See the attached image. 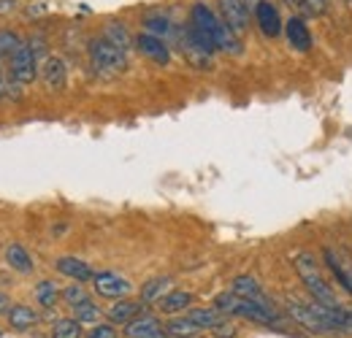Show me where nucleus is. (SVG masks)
Instances as JSON below:
<instances>
[{
	"label": "nucleus",
	"instance_id": "2eb2a0df",
	"mask_svg": "<svg viewBox=\"0 0 352 338\" xmlns=\"http://www.w3.org/2000/svg\"><path fill=\"white\" fill-rule=\"evenodd\" d=\"M141 311H144V303H138V300H122L120 297V303H114L109 308V319L117 322V325H128L133 317H138Z\"/></svg>",
	"mask_w": 352,
	"mask_h": 338
},
{
	"label": "nucleus",
	"instance_id": "4468645a",
	"mask_svg": "<svg viewBox=\"0 0 352 338\" xmlns=\"http://www.w3.org/2000/svg\"><path fill=\"white\" fill-rule=\"evenodd\" d=\"M155 330H160V319L155 314H144V311L138 317H133L131 322L125 325V336L128 338H146Z\"/></svg>",
	"mask_w": 352,
	"mask_h": 338
},
{
	"label": "nucleus",
	"instance_id": "6ab92c4d",
	"mask_svg": "<svg viewBox=\"0 0 352 338\" xmlns=\"http://www.w3.org/2000/svg\"><path fill=\"white\" fill-rule=\"evenodd\" d=\"M166 293H171V279H166V276L152 279L141 287V303H157Z\"/></svg>",
	"mask_w": 352,
	"mask_h": 338
},
{
	"label": "nucleus",
	"instance_id": "6e6552de",
	"mask_svg": "<svg viewBox=\"0 0 352 338\" xmlns=\"http://www.w3.org/2000/svg\"><path fill=\"white\" fill-rule=\"evenodd\" d=\"M92 284H95V293H98V295H103V297H125L133 290L131 282H128L125 276L114 273V271H103V273H95Z\"/></svg>",
	"mask_w": 352,
	"mask_h": 338
},
{
	"label": "nucleus",
	"instance_id": "393cba45",
	"mask_svg": "<svg viewBox=\"0 0 352 338\" xmlns=\"http://www.w3.org/2000/svg\"><path fill=\"white\" fill-rule=\"evenodd\" d=\"M103 38H109V41L114 43V46H120V49H128L133 43V38L128 36V30L120 25V22H111L109 27H106V36Z\"/></svg>",
	"mask_w": 352,
	"mask_h": 338
},
{
	"label": "nucleus",
	"instance_id": "f8f14e48",
	"mask_svg": "<svg viewBox=\"0 0 352 338\" xmlns=\"http://www.w3.org/2000/svg\"><path fill=\"white\" fill-rule=\"evenodd\" d=\"M57 271L63 276L74 279V282H89V279H95V271L89 268L85 260H79V257H60L57 260Z\"/></svg>",
	"mask_w": 352,
	"mask_h": 338
},
{
	"label": "nucleus",
	"instance_id": "dca6fc26",
	"mask_svg": "<svg viewBox=\"0 0 352 338\" xmlns=\"http://www.w3.org/2000/svg\"><path fill=\"white\" fill-rule=\"evenodd\" d=\"M8 325H11L14 330H30L33 325H38V314H36L30 306L16 303V306H11V311H8Z\"/></svg>",
	"mask_w": 352,
	"mask_h": 338
},
{
	"label": "nucleus",
	"instance_id": "0eeeda50",
	"mask_svg": "<svg viewBox=\"0 0 352 338\" xmlns=\"http://www.w3.org/2000/svg\"><path fill=\"white\" fill-rule=\"evenodd\" d=\"M133 43H135V49H138L144 57H149L152 63H157V65H168V63H171V49H168L166 38H160V36H155V33H141Z\"/></svg>",
	"mask_w": 352,
	"mask_h": 338
},
{
	"label": "nucleus",
	"instance_id": "c9c22d12",
	"mask_svg": "<svg viewBox=\"0 0 352 338\" xmlns=\"http://www.w3.org/2000/svg\"><path fill=\"white\" fill-rule=\"evenodd\" d=\"M285 3H287L290 8H304V5H307V0H285Z\"/></svg>",
	"mask_w": 352,
	"mask_h": 338
},
{
	"label": "nucleus",
	"instance_id": "b1692460",
	"mask_svg": "<svg viewBox=\"0 0 352 338\" xmlns=\"http://www.w3.org/2000/svg\"><path fill=\"white\" fill-rule=\"evenodd\" d=\"M166 333L168 336H179V338H192L198 336L201 330L187 319V317H182V319H174V322H168V328H166Z\"/></svg>",
	"mask_w": 352,
	"mask_h": 338
},
{
	"label": "nucleus",
	"instance_id": "20e7f679",
	"mask_svg": "<svg viewBox=\"0 0 352 338\" xmlns=\"http://www.w3.org/2000/svg\"><path fill=\"white\" fill-rule=\"evenodd\" d=\"M287 314H290V319H293L296 325L307 328V330H311V333H333L331 325L325 322V317L320 314V308H317L314 300H311V303L287 300Z\"/></svg>",
	"mask_w": 352,
	"mask_h": 338
},
{
	"label": "nucleus",
	"instance_id": "f704fd0d",
	"mask_svg": "<svg viewBox=\"0 0 352 338\" xmlns=\"http://www.w3.org/2000/svg\"><path fill=\"white\" fill-rule=\"evenodd\" d=\"M16 8V0H0V11H11Z\"/></svg>",
	"mask_w": 352,
	"mask_h": 338
},
{
	"label": "nucleus",
	"instance_id": "58836bf2",
	"mask_svg": "<svg viewBox=\"0 0 352 338\" xmlns=\"http://www.w3.org/2000/svg\"><path fill=\"white\" fill-rule=\"evenodd\" d=\"M166 338H179V336H166Z\"/></svg>",
	"mask_w": 352,
	"mask_h": 338
},
{
	"label": "nucleus",
	"instance_id": "9b49d317",
	"mask_svg": "<svg viewBox=\"0 0 352 338\" xmlns=\"http://www.w3.org/2000/svg\"><path fill=\"white\" fill-rule=\"evenodd\" d=\"M285 33H287V41L296 52H309L311 49V33H309L307 22L301 16H290L287 25H285Z\"/></svg>",
	"mask_w": 352,
	"mask_h": 338
},
{
	"label": "nucleus",
	"instance_id": "4c0bfd02",
	"mask_svg": "<svg viewBox=\"0 0 352 338\" xmlns=\"http://www.w3.org/2000/svg\"><path fill=\"white\" fill-rule=\"evenodd\" d=\"M247 3V8H258L261 5V0H244Z\"/></svg>",
	"mask_w": 352,
	"mask_h": 338
},
{
	"label": "nucleus",
	"instance_id": "f03ea898",
	"mask_svg": "<svg viewBox=\"0 0 352 338\" xmlns=\"http://www.w3.org/2000/svg\"><path fill=\"white\" fill-rule=\"evenodd\" d=\"M296 273L298 279L304 282V287L309 290V295L314 297L317 303H325V306H339V297L333 293V287L325 282L317 260L311 257L309 252H301L296 257Z\"/></svg>",
	"mask_w": 352,
	"mask_h": 338
},
{
	"label": "nucleus",
	"instance_id": "9d476101",
	"mask_svg": "<svg viewBox=\"0 0 352 338\" xmlns=\"http://www.w3.org/2000/svg\"><path fill=\"white\" fill-rule=\"evenodd\" d=\"M255 19H258V27L263 30V36L268 38H276L282 33V19H279V11L274 3L261 0V5L255 8Z\"/></svg>",
	"mask_w": 352,
	"mask_h": 338
},
{
	"label": "nucleus",
	"instance_id": "c85d7f7f",
	"mask_svg": "<svg viewBox=\"0 0 352 338\" xmlns=\"http://www.w3.org/2000/svg\"><path fill=\"white\" fill-rule=\"evenodd\" d=\"M22 46V38L11 30H0V57H11Z\"/></svg>",
	"mask_w": 352,
	"mask_h": 338
},
{
	"label": "nucleus",
	"instance_id": "7ed1b4c3",
	"mask_svg": "<svg viewBox=\"0 0 352 338\" xmlns=\"http://www.w3.org/2000/svg\"><path fill=\"white\" fill-rule=\"evenodd\" d=\"M89 60H92V65L98 71H111V74L125 71V65H128L125 49L114 46L109 38H98V41L89 43Z\"/></svg>",
	"mask_w": 352,
	"mask_h": 338
},
{
	"label": "nucleus",
	"instance_id": "423d86ee",
	"mask_svg": "<svg viewBox=\"0 0 352 338\" xmlns=\"http://www.w3.org/2000/svg\"><path fill=\"white\" fill-rule=\"evenodd\" d=\"M236 317H244V319L258 322V325H276L279 322V314L274 311V306L265 297H258V300L241 297V303L236 308Z\"/></svg>",
	"mask_w": 352,
	"mask_h": 338
},
{
	"label": "nucleus",
	"instance_id": "a878e982",
	"mask_svg": "<svg viewBox=\"0 0 352 338\" xmlns=\"http://www.w3.org/2000/svg\"><path fill=\"white\" fill-rule=\"evenodd\" d=\"M239 303H241V297L236 295V293H220V295L214 297V308H217L220 314H233V317H236Z\"/></svg>",
	"mask_w": 352,
	"mask_h": 338
},
{
	"label": "nucleus",
	"instance_id": "1a4fd4ad",
	"mask_svg": "<svg viewBox=\"0 0 352 338\" xmlns=\"http://www.w3.org/2000/svg\"><path fill=\"white\" fill-rule=\"evenodd\" d=\"M220 11H222V22L239 36L247 30L250 25V8L244 0H220Z\"/></svg>",
	"mask_w": 352,
	"mask_h": 338
},
{
	"label": "nucleus",
	"instance_id": "39448f33",
	"mask_svg": "<svg viewBox=\"0 0 352 338\" xmlns=\"http://www.w3.org/2000/svg\"><path fill=\"white\" fill-rule=\"evenodd\" d=\"M8 71L11 79L19 84H30L38 74V60H36V49L30 43H22L11 57H8Z\"/></svg>",
	"mask_w": 352,
	"mask_h": 338
},
{
	"label": "nucleus",
	"instance_id": "72a5a7b5",
	"mask_svg": "<svg viewBox=\"0 0 352 338\" xmlns=\"http://www.w3.org/2000/svg\"><path fill=\"white\" fill-rule=\"evenodd\" d=\"M8 311H11V300H8L6 293H0V317H3V314H8Z\"/></svg>",
	"mask_w": 352,
	"mask_h": 338
},
{
	"label": "nucleus",
	"instance_id": "f257e3e1",
	"mask_svg": "<svg viewBox=\"0 0 352 338\" xmlns=\"http://www.w3.org/2000/svg\"><path fill=\"white\" fill-rule=\"evenodd\" d=\"M184 38L204 49V52H228V54H239L241 52V43L236 38V33L222 22L220 16L204 5V3H195L192 11H190V25L184 27Z\"/></svg>",
	"mask_w": 352,
	"mask_h": 338
},
{
	"label": "nucleus",
	"instance_id": "412c9836",
	"mask_svg": "<svg viewBox=\"0 0 352 338\" xmlns=\"http://www.w3.org/2000/svg\"><path fill=\"white\" fill-rule=\"evenodd\" d=\"M230 293H236L239 297H247V300H258V297H263L261 284H258L252 276H239V279H233Z\"/></svg>",
	"mask_w": 352,
	"mask_h": 338
},
{
	"label": "nucleus",
	"instance_id": "c756f323",
	"mask_svg": "<svg viewBox=\"0 0 352 338\" xmlns=\"http://www.w3.org/2000/svg\"><path fill=\"white\" fill-rule=\"evenodd\" d=\"M171 30V22L166 16H146V33H155V36H168Z\"/></svg>",
	"mask_w": 352,
	"mask_h": 338
},
{
	"label": "nucleus",
	"instance_id": "e433bc0d",
	"mask_svg": "<svg viewBox=\"0 0 352 338\" xmlns=\"http://www.w3.org/2000/svg\"><path fill=\"white\" fill-rule=\"evenodd\" d=\"M166 336H168V333H166V330L160 328V330H155V333H149V336H146V338H166Z\"/></svg>",
	"mask_w": 352,
	"mask_h": 338
},
{
	"label": "nucleus",
	"instance_id": "5701e85b",
	"mask_svg": "<svg viewBox=\"0 0 352 338\" xmlns=\"http://www.w3.org/2000/svg\"><path fill=\"white\" fill-rule=\"evenodd\" d=\"M52 338H82V322L76 317L74 319H57Z\"/></svg>",
	"mask_w": 352,
	"mask_h": 338
},
{
	"label": "nucleus",
	"instance_id": "2f4dec72",
	"mask_svg": "<svg viewBox=\"0 0 352 338\" xmlns=\"http://www.w3.org/2000/svg\"><path fill=\"white\" fill-rule=\"evenodd\" d=\"M87 338H117V330L111 325H98V328L89 330Z\"/></svg>",
	"mask_w": 352,
	"mask_h": 338
},
{
	"label": "nucleus",
	"instance_id": "4be33fe9",
	"mask_svg": "<svg viewBox=\"0 0 352 338\" xmlns=\"http://www.w3.org/2000/svg\"><path fill=\"white\" fill-rule=\"evenodd\" d=\"M57 297H63V293L57 290L54 282H49V279L38 282V287H36V300H38L44 308H54V306H57Z\"/></svg>",
	"mask_w": 352,
	"mask_h": 338
},
{
	"label": "nucleus",
	"instance_id": "a211bd4d",
	"mask_svg": "<svg viewBox=\"0 0 352 338\" xmlns=\"http://www.w3.org/2000/svg\"><path fill=\"white\" fill-rule=\"evenodd\" d=\"M6 262L14 271H19V273H30L33 271V257H30V252L25 247H19V244H11L6 249Z\"/></svg>",
	"mask_w": 352,
	"mask_h": 338
},
{
	"label": "nucleus",
	"instance_id": "cd10ccee",
	"mask_svg": "<svg viewBox=\"0 0 352 338\" xmlns=\"http://www.w3.org/2000/svg\"><path fill=\"white\" fill-rule=\"evenodd\" d=\"M63 300H65L71 308H76V306H82L85 300H89V295L85 293L82 282H76V284H71V287H65V290H63Z\"/></svg>",
	"mask_w": 352,
	"mask_h": 338
},
{
	"label": "nucleus",
	"instance_id": "f3484780",
	"mask_svg": "<svg viewBox=\"0 0 352 338\" xmlns=\"http://www.w3.org/2000/svg\"><path fill=\"white\" fill-rule=\"evenodd\" d=\"M190 303H192V295H190V293H184V290H171V293H166V295L157 300V308H160L163 314H179V311H184Z\"/></svg>",
	"mask_w": 352,
	"mask_h": 338
},
{
	"label": "nucleus",
	"instance_id": "ddd939ff",
	"mask_svg": "<svg viewBox=\"0 0 352 338\" xmlns=\"http://www.w3.org/2000/svg\"><path fill=\"white\" fill-rule=\"evenodd\" d=\"M38 74H41L44 84L52 87V89H63V87H65V63H63L60 57H54V54L46 57L44 63H41Z\"/></svg>",
	"mask_w": 352,
	"mask_h": 338
},
{
	"label": "nucleus",
	"instance_id": "aec40b11",
	"mask_svg": "<svg viewBox=\"0 0 352 338\" xmlns=\"http://www.w3.org/2000/svg\"><path fill=\"white\" fill-rule=\"evenodd\" d=\"M187 319L198 330H212L220 322V311L217 308H192V311H187Z\"/></svg>",
	"mask_w": 352,
	"mask_h": 338
},
{
	"label": "nucleus",
	"instance_id": "7c9ffc66",
	"mask_svg": "<svg viewBox=\"0 0 352 338\" xmlns=\"http://www.w3.org/2000/svg\"><path fill=\"white\" fill-rule=\"evenodd\" d=\"M236 333H239V328H236L230 319H220V322L212 328V336L214 338H236Z\"/></svg>",
	"mask_w": 352,
	"mask_h": 338
},
{
	"label": "nucleus",
	"instance_id": "473e14b6",
	"mask_svg": "<svg viewBox=\"0 0 352 338\" xmlns=\"http://www.w3.org/2000/svg\"><path fill=\"white\" fill-rule=\"evenodd\" d=\"M309 11H314V14H325V8H328V0H307Z\"/></svg>",
	"mask_w": 352,
	"mask_h": 338
},
{
	"label": "nucleus",
	"instance_id": "bb28decb",
	"mask_svg": "<svg viewBox=\"0 0 352 338\" xmlns=\"http://www.w3.org/2000/svg\"><path fill=\"white\" fill-rule=\"evenodd\" d=\"M74 317H76L82 325H87V322H98V319H100V308H98L92 300H85L82 306H76V308H74Z\"/></svg>",
	"mask_w": 352,
	"mask_h": 338
}]
</instances>
